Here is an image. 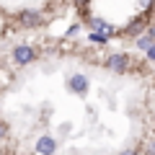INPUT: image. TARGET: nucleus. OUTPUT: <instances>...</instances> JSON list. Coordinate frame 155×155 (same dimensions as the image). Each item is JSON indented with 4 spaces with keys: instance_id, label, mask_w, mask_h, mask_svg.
<instances>
[{
    "instance_id": "obj_4",
    "label": "nucleus",
    "mask_w": 155,
    "mask_h": 155,
    "mask_svg": "<svg viewBox=\"0 0 155 155\" xmlns=\"http://www.w3.org/2000/svg\"><path fill=\"white\" fill-rule=\"evenodd\" d=\"M54 147H57V142L52 137H39V142H36V153H41V155H52Z\"/></svg>"
},
{
    "instance_id": "obj_5",
    "label": "nucleus",
    "mask_w": 155,
    "mask_h": 155,
    "mask_svg": "<svg viewBox=\"0 0 155 155\" xmlns=\"http://www.w3.org/2000/svg\"><path fill=\"white\" fill-rule=\"evenodd\" d=\"M93 34H101V36H109V34H114V28L109 26V23L98 21V18H93Z\"/></svg>"
},
{
    "instance_id": "obj_7",
    "label": "nucleus",
    "mask_w": 155,
    "mask_h": 155,
    "mask_svg": "<svg viewBox=\"0 0 155 155\" xmlns=\"http://www.w3.org/2000/svg\"><path fill=\"white\" fill-rule=\"evenodd\" d=\"M140 47H142V49H153V39H150V36H142V39H140Z\"/></svg>"
},
{
    "instance_id": "obj_6",
    "label": "nucleus",
    "mask_w": 155,
    "mask_h": 155,
    "mask_svg": "<svg viewBox=\"0 0 155 155\" xmlns=\"http://www.w3.org/2000/svg\"><path fill=\"white\" fill-rule=\"evenodd\" d=\"M21 21L26 23V26H34V23H39L41 18H39L36 13H28V11H26V13H21Z\"/></svg>"
},
{
    "instance_id": "obj_9",
    "label": "nucleus",
    "mask_w": 155,
    "mask_h": 155,
    "mask_svg": "<svg viewBox=\"0 0 155 155\" xmlns=\"http://www.w3.org/2000/svg\"><path fill=\"white\" fill-rule=\"evenodd\" d=\"M122 155H137V153H122Z\"/></svg>"
},
{
    "instance_id": "obj_8",
    "label": "nucleus",
    "mask_w": 155,
    "mask_h": 155,
    "mask_svg": "<svg viewBox=\"0 0 155 155\" xmlns=\"http://www.w3.org/2000/svg\"><path fill=\"white\" fill-rule=\"evenodd\" d=\"M91 39H93V41H98V44H101V41H106V36H101V34H91Z\"/></svg>"
},
{
    "instance_id": "obj_3",
    "label": "nucleus",
    "mask_w": 155,
    "mask_h": 155,
    "mask_svg": "<svg viewBox=\"0 0 155 155\" xmlns=\"http://www.w3.org/2000/svg\"><path fill=\"white\" fill-rule=\"evenodd\" d=\"M109 67L111 70H116V72H127V67H129V57H124V54H114L109 60Z\"/></svg>"
},
{
    "instance_id": "obj_2",
    "label": "nucleus",
    "mask_w": 155,
    "mask_h": 155,
    "mask_svg": "<svg viewBox=\"0 0 155 155\" xmlns=\"http://www.w3.org/2000/svg\"><path fill=\"white\" fill-rule=\"evenodd\" d=\"M13 57H16L18 65H26V62H31V60H34V49H31V47H16Z\"/></svg>"
},
{
    "instance_id": "obj_1",
    "label": "nucleus",
    "mask_w": 155,
    "mask_h": 155,
    "mask_svg": "<svg viewBox=\"0 0 155 155\" xmlns=\"http://www.w3.org/2000/svg\"><path fill=\"white\" fill-rule=\"evenodd\" d=\"M70 91H75L78 96H85V91H88V78L72 75V78H70Z\"/></svg>"
}]
</instances>
